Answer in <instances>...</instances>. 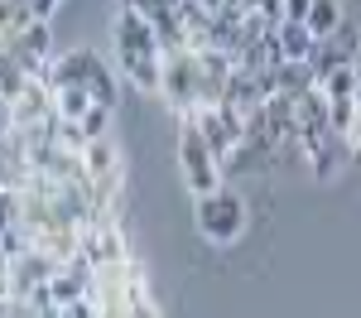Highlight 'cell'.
I'll return each instance as SVG.
<instances>
[{"label":"cell","mask_w":361,"mask_h":318,"mask_svg":"<svg viewBox=\"0 0 361 318\" xmlns=\"http://www.w3.org/2000/svg\"><path fill=\"white\" fill-rule=\"evenodd\" d=\"M299 154L308 159V169H313L318 183H333L357 149H352V140H342L333 130H308V135H299Z\"/></svg>","instance_id":"8992f818"},{"label":"cell","mask_w":361,"mask_h":318,"mask_svg":"<svg viewBox=\"0 0 361 318\" xmlns=\"http://www.w3.org/2000/svg\"><path fill=\"white\" fill-rule=\"evenodd\" d=\"M111 49H116V78L130 82L145 97H159L164 87V54L154 44V29L145 25L140 5H116L111 10Z\"/></svg>","instance_id":"6da1fadb"},{"label":"cell","mask_w":361,"mask_h":318,"mask_svg":"<svg viewBox=\"0 0 361 318\" xmlns=\"http://www.w3.org/2000/svg\"><path fill=\"white\" fill-rule=\"evenodd\" d=\"M275 39H279V54H284V63H308L313 44H318V39H313L304 25H279Z\"/></svg>","instance_id":"9a60e30c"},{"label":"cell","mask_w":361,"mask_h":318,"mask_svg":"<svg viewBox=\"0 0 361 318\" xmlns=\"http://www.w3.org/2000/svg\"><path fill=\"white\" fill-rule=\"evenodd\" d=\"M29 15H34V25H49L58 15V0H29Z\"/></svg>","instance_id":"d6986e66"},{"label":"cell","mask_w":361,"mask_h":318,"mask_svg":"<svg viewBox=\"0 0 361 318\" xmlns=\"http://www.w3.org/2000/svg\"><path fill=\"white\" fill-rule=\"evenodd\" d=\"M347 140H352V149H361V111H357V126H352V135H347Z\"/></svg>","instance_id":"44dd1931"},{"label":"cell","mask_w":361,"mask_h":318,"mask_svg":"<svg viewBox=\"0 0 361 318\" xmlns=\"http://www.w3.org/2000/svg\"><path fill=\"white\" fill-rule=\"evenodd\" d=\"M78 256H82L92 270H106V265H121V260H130L126 227H121V222H102V227L78 231Z\"/></svg>","instance_id":"ba28073f"},{"label":"cell","mask_w":361,"mask_h":318,"mask_svg":"<svg viewBox=\"0 0 361 318\" xmlns=\"http://www.w3.org/2000/svg\"><path fill=\"white\" fill-rule=\"evenodd\" d=\"M294 126H299V135L328 130V97H323L318 87H308L304 97H294Z\"/></svg>","instance_id":"7c38bea8"},{"label":"cell","mask_w":361,"mask_h":318,"mask_svg":"<svg viewBox=\"0 0 361 318\" xmlns=\"http://www.w3.org/2000/svg\"><path fill=\"white\" fill-rule=\"evenodd\" d=\"M197 54H169L164 58V87H159V97L169 102V111L178 116H197Z\"/></svg>","instance_id":"5b68a950"},{"label":"cell","mask_w":361,"mask_h":318,"mask_svg":"<svg viewBox=\"0 0 361 318\" xmlns=\"http://www.w3.org/2000/svg\"><path fill=\"white\" fill-rule=\"evenodd\" d=\"M188 121L197 126V135L207 140V149H212L222 164L241 149V140H246V121L231 111V106H212V111H197V116H188Z\"/></svg>","instance_id":"52a82bcc"},{"label":"cell","mask_w":361,"mask_h":318,"mask_svg":"<svg viewBox=\"0 0 361 318\" xmlns=\"http://www.w3.org/2000/svg\"><path fill=\"white\" fill-rule=\"evenodd\" d=\"M342 20H347V15H342V5L313 0V5H308V15H304V29L313 34V39H318V44H323V39H333L337 29H342Z\"/></svg>","instance_id":"5bb4252c"},{"label":"cell","mask_w":361,"mask_h":318,"mask_svg":"<svg viewBox=\"0 0 361 318\" xmlns=\"http://www.w3.org/2000/svg\"><path fill=\"white\" fill-rule=\"evenodd\" d=\"M0 299H10V260L0 256Z\"/></svg>","instance_id":"ffe728a7"},{"label":"cell","mask_w":361,"mask_h":318,"mask_svg":"<svg viewBox=\"0 0 361 318\" xmlns=\"http://www.w3.org/2000/svg\"><path fill=\"white\" fill-rule=\"evenodd\" d=\"M58 318H97V304H92V294L87 299H73V304H63Z\"/></svg>","instance_id":"ac0fdd59"},{"label":"cell","mask_w":361,"mask_h":318,"mask_svg":"<svg viewBox=\"0 0 361 318\" xmlns=\"http://www.w3.org/2000/svg\"><path fill=\"white\" fill-rule=\"evenodd\" d=\"M0 193H5V188H0Z\"/></svg>","instance_id":"7402d4cb"},{"label":"cell","mask_w":361,"mask_h":318,"mask_svg":"<svg viewBox=\"0 0 361 318\" xmlns=\"http://www.w3.org/2000/svg\"><path fill=\"white\" fill-rule=\"evenodd\" d=\"M275 87H279V97H304L308 87H313V73H308V63H279L275 68Z\"/></svg>","instance_id":"2e32d148"},{"label":"cell","mask_w":361,"mask_h":318,"mask_svg":"<svg viewBox=\"0 0 361 318\" xmlns=\"http://www.w3.org/2000/svg\"><path fill=\"white\" fill-rule=\"evenodd\" d=\"M44 87H49V92H73V87H78L97 106H106V111H116V102H121V78H116V68L102 54H92V49H63V54L49 63Z\"/></svg>","instance_id":"7a4b0ae2"},{"label":"cell","mask_w":361,"mask_h":318,"mask_svg":"<svg viewBox=\"0 0 361 318\" xmlns=\"http://www.w3.org/2000/svg\"><path fill=\"white\" fill-rule=\"evenodd\" d=\"M82 169L92 183H111V178H130L126 173V154H121V145H116V135H106V140L87 145L82 149Z\"/></svg>","instance_id":"8fae6325"},{"label":"cell","mask_w":361,"mask_h":318,"mask_svg":"<svg viewBox=\"0 0 361 318\" xmlns=\"http://www.w3.org/2000/svg\"><path fill=\"white\" fill-rule=\"evenodd\" d=\"M193 227L202 231L207 241L231 246L236 236H246L250 207H246V198H241L236 188H217V193H207V198H193Z\"/></svg>","instance_id":"3957f363"},{"label":"cell","mask_w":361,"mask_h":318,"mask_svg":"<svg viewBox=\"0 0 361 318\" xmlns=\"http://www.w3.org/2000/svg\"><path fill=\"white\" fill-rule=\"evenodd\" d=\"M337 68H352V58L337 49L333 39H323V44H313V54H308V73H313V87L318 82H328Z\"/></svg>","instance_id":"4fadbf2b"},{"label":"cell","mask_w":361,"mask_h":318,"mask_svg":"<svg viewBox=\"0 0 361 318\" xmlns=\"http://www.w3.org/2000/svg\"><path fill=\"white\" fill-rule=\"evenodd\" d=\"M10 111H15V130H44V126L58 121L54 116V92L44 82H34V78H29L25 92L10 102Z\"/></svg>","instance_id":"9c48e42d"},{"label":"cell","mask_w":361,"mask_h":318,"mask_svg":"<svg viewBox=\"0 0 361 318\" xmlns=\"http://www.w3.org/2000/svg\"><path fill=\"white\" fill-rule=\"evenodd\" d=\"M178 169H183V183H188V193H193V198H207V193L226 188L222 159L207 149V140L197 135V126L188 121V116L178 121Z\"/></svg>","instance_id":"277c9868"},{"label":"cell","mask_w":361,"mask_h":318,"mask_svg":"<svg viewBox=\"0 0 361 318\" xmlns=\"http://www.w3.org/2000/svg\"><path fill=\"white\" fill-rule=\"evenodd\" d=\"M357 87H361V73H357V63H352V68H337L328 82H318V92L328 102H357Z\"/></svg>","instance_id":"e0dca14e"},{"label":"cell","mask_w":361,"mask_h":318,"mask_svg":"<svg viewBox=\"0 0 361 318\" xmlns=\"http://www.w3.org/2000/svg\"><path fill=\"white\" fill-rule=\"evenodd\" d=\"M140 15H145V25L154 29V44H159V54H188V34H183V15H178V5H140Z\"/></svg>","instance_id":"30bf717a"}]
</instances>
